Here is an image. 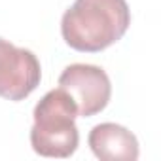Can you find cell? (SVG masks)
Returning <instances> with one entry per match:
<instances>
[{
	"label": "cell",
	"mask_w": 161,
	"mask_h": 161,
	"mask_svg": "<svg viewBox=\"0 0 161 161\" xmlns=\"http://www.w3.org/2000/svg\"><path fill=\"white\" fill-rule=\"evenodd\" d=\"M129 25L125 0H76L61 19V34L72 49L97 53L121 40Z\"/></svg>",
	"instance_id": "6da1fadb"
},
{
	"label": "cell",
	"mask_w": 161,
	"mask_h": 161,
	"mask_svg": "<svg viewBox=\"0 0 161 161\" xmlns=\"http://www.w3.org/2000/svg\"><path fill=\"white\" fill-rule=\"evenodd\" d=\"M34 125L31 129V146L42 157H70L78 144L76 127L78 108L61 87L47 91L34 106Z\"/></svg>",
	"instance_id": "7a4b0ae2"
},
{
	"label": "cell",
	"mask_w": 161,
	"mask_h": 161,
	"mask_svg": "<svg viewBox=\"0 0 161 161\" xmlns=\"http://www.w3.org/2000/svg\"><path fill=\"white\" fill-rule=\"evenodd\" d=\"M59 87L74 101L78 116L91 118L103 112L112 97V84L108 74L95 64L74 63L59 76Z\"/></svg>",
	"instance_id": "3957f363"
},
{
	"label": "cell",
	"mask_w": 161,
	"mask_h": 161,
	"mask_svg": "<svg viewBox=\"0 0 161 161\" xmlns=\"http://www.w3.org/2000/svg\"><path fill=\"white\" fill-rule=\"evenodd\" d=\"M42 80L38 57L25 47H17L0 38V97L8 101L27 99Z\"/></svg>",
	"instance_id": "277c9868"
},
{
	"label": "cell",
	"mask_w": 161,
	"mask_h": 161,
	"mask_svg": "<svg viewBox=\"0 0 161 161\" xmlns=\"http://www.w3.org/2000/svg\"><path fill=\"white\" fill-rule=\"evenodd\" d=\"M89 148L101 161H136L138 140L123 125L99 123L89 133Z\"/></svg>",
	"instance_id": "5b68a950"
}]
</instances>
